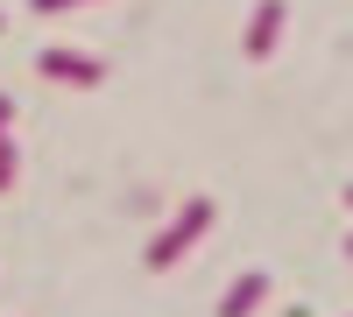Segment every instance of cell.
<instances>
[{"label": "cell", "mask_w": 353, "mask_h": 317, "mask_svg": "<svg viewBox=\"0 0 353 317\" xmlns=\"http://www.w3.org/2000/svg\"><path fill=\"white\" fill-rule=\"evenodd\" d=\"M36 64H43V78H71V85H99V64H85V56H71V50H43Z\"/></svg>", "instance_id": "obj_1"}, {"label": "cell", "mask_w": 353, "mask_h": 317, "mask_svg": "<svg viewBox=\"0 0 353 317\" xmlns=\"http://www.w3.org/2000/svg\"><path fill=\"white\" fill-rule=\"evenodd\" d=\"M198 226H205V205H198V212H191V219H176V226H170V233H163V240H156V254H149V261H156V268H163V261H170V254H176V247H184V240H191V233H198Z\"/></svg>", "instance_id": "obj_2"}, {"label": "cell", "mask_w": 353, "mask_h": 317, "mask_svg": "<svg viewBox=\"0 0 353 317\" xmlns=\"http://www.w3.org/2000/svg\"><path fill=\"white\" fill-rule=\"evenodd\" d=\"M269 36H276V8H261V14H254V36H248V50H269Z\"/></svg>", "instance_id": "obj_3"}, {"label": "cell", "mask_w": 353, "mask_h": 317, "mask_svg": "<svg viewBox=\"0 0 353 317\" xmlns=\"http://www.w3.org/2000/svg\"><path fill=\"white\" fill-rule=\"evenodd\" d=\"M57 8H78V0H36V14H57Z\"/></svg>", "instance_id": "obj_4"}, {"label": "cell", "mask_w": 353, "mask_h": 317, "mask_svg": "<svg viewBox=\"0 0 353 317\" xmlns=\"http://www.w3.org/2000/svg\"><path fill=\"white\" fill-rule=\"evenodd\" d=\"M8 113H14V106H8V99H0V134H8Z\"/></svg>", "instance_id": "obj_5"}]
</instances>
